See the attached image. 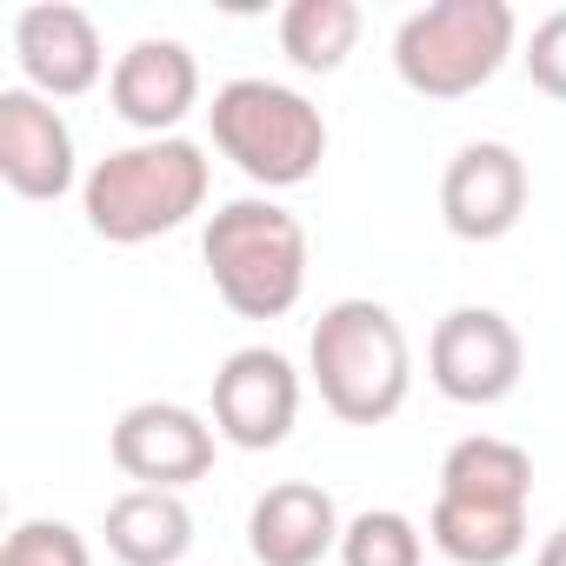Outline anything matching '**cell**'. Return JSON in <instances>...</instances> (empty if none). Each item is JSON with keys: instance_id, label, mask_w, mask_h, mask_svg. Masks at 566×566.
<instances>
[{"instance_id": "1", "label": "cell", "mask_w": 566, "mask_h": 566, "mask_svg": "<svg viewBox=\"0 0 566 566\" xmlns=\"http://www.w3.org/2000/svg\"><path fill=\"white\" fill-rule=\"evenodd\" d=\"M213 167L207 147L187 134L167 140H134L114 147L107 160H94V174L81 180V213L107 247H147L174 227H187L207 207Z\"/></svg>"}, {"instance_id": "2", "label": "cell", "mask_w": 566, "mask_h": 566, "mask_svg": "<svg viewBox=\"0 0 566 566\" xmlns=\"http://www.w3.org/2000/svg\"><path fill=\"white\" fill-rule=\"evenodd\" d=\"M307 367H314V387H321L327 413L347 420V427H387L407 407V394H413L407 327L394 321V307L360 301V294L334 301L314 321Z\"/></svg>"}, {"instance_id": "3", "label": "cell", "mask_w": 566, "mask_h": 566, "mask_svg": "<svg viewBox=\"0 0 566 566\" xmlns=\"http://www.w3.org/2000/svg\"><path fill=\"white\" fill-rule=\"evenodd\" d=\"M200 253L213 273V294L240 321H280L307 294V227L280 200H260V193L227 200L207 220Z\"/></svg>"}, {"instance_id": "4", "label": "cell", "mask_w": 566, "mask_h": 566, "mask_svg": "<svg viewBox=\"0 0 566 566\" xmlns=\"http://www.w3.org/2000/svg\"><path fill=\"white\" fill-rule=\"evenodd\" d=\"M207 120H213V147L266 193L307 187L327 160V114L287 81L240 74L213 94Z\"/></svg>"}, {"instance_id": "5", "label": "cell", "mask_w": 566, "mask_h": 566, "mask_svg": "<svg viewBox=\"0 0 566 566\" xmlns=\"http://www.w3.org/2000/svg\"><path fill=\"white\" fill-rule=\"evenodd\" d=\"M520 41V14L506 0H433L407 14L394 34V74L420 101H467L480 94Z\"/></svg>"}, {"instance_id": "6", "label": "cell", "mask_w": 566, "mask_h": 566, "mask_svg": "<svg viewBox=\"0 0 566 566\" xmlns=\"http://www.w3.org/2000/svg\"><path fill=\"white\" fill-rule=\"evenodd\" d=\"M427 374L453 407H500L526 374V340L500 307H453L427 340Z\"/></svg>"}, {"instance_id": "7", "label": "cell", "mask_w": 566, "mask_h": 566, "mask_svg": "<svg viewBox=\"0 0 566 566\" xmlns=\"http://www.w3.org/2000/svg\"><path fill=\"white\" fill-rule=\"evenodd\" d=\"M301 420V374L273 347H240L213 374V433L240 453H266Z\"/></svg>"}, {"instance_id": "8", "label": "cell", "mask_w": 566, "mask_h": 566, "mask_svg": "<svg viewBox=\"0 0 566 566\" xmlns=\"http://www.w3.org/2000/svg\"><path fill=\"white\" fill-rule=\"evenodd\" d=\"M526 200H533V180L506 140H467L440 174V220L453 240H473V247L506 240L526 220Z\"/></svg>"}, {"instance_id": "9", "label": "cell", "mask_w": 566, "mask_h": 566, "mask_svg": "<svg viewBox=\"0 0 566 566\" xmlns=\"http://www.w3.org/2000/svg\"><path fill=\"white\" fill-rule=\"evenodd\" d=\"M213 440H220V433H213L193 407H180V400H140V407H127V413L114 420L107 453H114V467H120L134 486L180 493V486H193V480L213 473Z\"/></svg>"}, {"instance_id": "10", "label": "cell", "mask_w": 566, "mask_h": 566, "mask_svg": "<svg viewBox=\"0 0 566 566\" xmlns=\"http://www.w3.org/2000/svg\"><path fill=\"white\" fill-rule=\"evenodd\" d=\"M14 61H21V81L41 101H81L107 74L101 28L74 0H34V8L14 14Z\"/></svg>"}, {"instance_id": "11", "label": "cell", "mask_w": 566, "mask_h": 566, "mask_svg": "<svg viewBox=\"0 0 566 566\" xmlns=\"http://www.w3.org/2000/svg\"><path fill=\"white\" fill-rule=\"evenodd\" d=\"M107 101L140 140H167L200 107V61H193V48L167 41V34L134 41L114 61V74H107Z\"/></svg>"}, {"instance_id": "12", "label": "cell", "mask_w": 566, "mask_h": 566, "mask_svg": "<svg viewBox=\"0 0 566 566\" xmlns=\"http://www.w3.org/2000/svg\"><path fill=\"white\" fill-rule=\"evenodd\" d=\"M74 127L61 120V107L34 87H8L0 94V180L21 200H61L74 193Z\"/></svg>"}, {"instance_id": "13", "label": "cell", "mask_w": 566, "mask_h": 566, "mask_svg": "<svg viewBox=\"0 0 566 566\" xmlns=\"http://www.w3.org/2000/svg\"><path fill=\"white\" fill-rule=\"evenodd\" d=\"M340 533H347V520H340L334 493L314 480H280L247 513V546L260 566H321L327 553H340Z\"/></svg>"}, {"instance_id": "14", "label": "cell", "mask_w": 566, "mask_h": 566, "mask_svg": "<svg viewBox=\"0 0 566 566\" xmlns=\"http://www.w3.org/2000/svg\"><path fill=\"white\" fill-rule=\"evenodd\" d=\"M107 553L120 566H180L187 546H193V513L180 493H160V486H127L114 506H107Z\"/></svg>"}, {"instance_id": "15", "label": "cell", "mask_w": 566, "mask_h": 566, "mask_svg": "<svg viewBox=\"0 0 566 566\" xmlns=\"http://www.w3.org/2000/svg\"><path fill=\"white\" fill-rule=\"evenodd\" d=\"M427 539L453 566H506L526 546V506H486V500H447V493H433Z\"/></svg>"}, {"instance_id": "16", "label": "cell", "mask_w": 566, "mask_h": 566, "mask_svg": "<svg viewBox=\"0 0 566 566\" xmlns=\"http://www.w3.org/2000/svg\"><path fill=\"white\" fill-rule=\"evenodd\" d=\"M447 500H486V506H526L533 500V453L500 433H467L440 460Z\"/></svg>"}, {"instance_id": "17", "label": "cell", "mask_w": 566, "mask_h": 566, "mask_svg": "<svg viewBox=\"0 0 566 566\" xmlns=\"http://www.w3.org/2000/svg\"><path fill=\"white\" fill-rule=\"evenodd\" d=\"M367 14L354 0H294L280 14V54H287L301 74H340L347 54L360 48Z\"/></svg>"}, {"instance_id": "18", "label": "cell", "mask_w": 566, "mask_h": 566, "mask_svg": "<svg viewBox=\"0 0 566 566\" xmlns=\"http://www.w3.org/2000/svg\"><path fill=\"white\" fill-rule=\"evenodd\" d=\"M420 559H427V533L400 506H367L340 533V566H420Z\"/></svg>"}, {"instance_id": "19", "label": "cell", "mask_w": 566, "mask_h": 566, "mask_svg": "<svg viewBox=\"0 0 566 566\" xmlns=\"http://www.w3.org/2000/svg\"><path fill=\"white\" fill-rule=\"evenodd\" d=\"M0 566H94L87 533L67 520H21L0 546Z\"/></svg>"}, {"instance_id": "20", "label": "cell", "mask_w": 566, "mask_h": 566, "mask_svg": "<svg viewBox=\"0 0 566 566\" xmlns=\"http://www.w3.org/2000/svg\"><path fill=\"white\" fill-rule=\"evenodd\" d=\"M526 74H533V87L539 94H553V101H566V8L559 14H546L539 28H533V41H526Z\"/></svg>"}, {"instance_id": "21", "label": "cell", "mask_w": 566, "mask_h": 566, "mask_svg": "<svg viewBox=\"0 0 566 566\" xmlns=\"http://www.w3.org/2000/svg\"><path fill=\"white\" fill-rule=\"evenodd\" d=\"M533 566H566V526H553L546 533V546H539V559Z\"/></svg>"}]
</instances>
